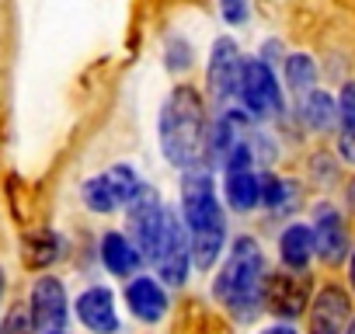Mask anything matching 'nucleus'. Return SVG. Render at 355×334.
Instances as JSON below:
<instances>
[{"mask_svg":"<svg viewBox=\"0 0 355 334\" xmlns=\"http://www.w3.org/2000/svg\"><path fill=\"white\" fill-rule=\"evenodd\" d=\"M261 334H300L293 324H272V327H265Z\"/></svg>","mask_w":355,"mask_h":334,"instance_id":"c85d7f7f","label":"nucleus"},{"mask_svg":"<svg viewBox=\"0 0 355 334\" xmlns=\"http://www.w3.org/2000/svg\"><path fill=\"white\" fill-rule=\"evenodd\" d=\"M60 334H67V331H60Z\"/></svg>","mask_w":355,"mask_h":334,"instance_id":"473e14b6","label":"nucleus"},{"mask_svg":"<svg viewBox=\"0 0 355 334\" xmlns=\"http://www.w3.org/2000/svg\"><path fill=\"white\" fill-rule=\"evenodd\" d=\"M313 299V282L306 272H272L265 279V310L272 317H279L282 324L296 320L300 313L310 310Z\"/></svg>","mask_w":355,"mask_h":334,"instance_id":"423d86ee","label":"nucleus"},{"mask_svg":"<svg viewBox=\"0 0 355 334\" xmlns=\"http://www.w3.org/2000/svg\"><path fill=\"white\" fill-rule=\"evenodd\" d=\"M220 15H223L227 25L241 28V25L251 21V0H220Z\"/></svg>","mask_w":355,"mask_h":334,"instance_id":"393cba45","label":"nucleus"},{"mask_svg":"<svg viewBox=\"0 0 355 334\" xmlns=\"http://www.w3.org/2000/svg\"><path fill=\"white\" fill-rule=\"evenodd\" d=\"M296 206H300V182L279 171H261V209L272 216H289Z\"/></svg>","mask_w":355,"mask_h":334,"instance_id":"f3484780","label":"nucleus"},{"mask_svg":"<svg viewBox=\"0 0 355 334\" xmlns=\"http://www.w3.org/2000/svg\"><path fill=\"white\" fill-rule=\"evenodd\" d=\"M300 122L310 129V132H317V136H324V132H331V129H338V98L334 94H327V91H310L303 101H300Z\"/></svg>","mask_w":355,"mask_h":334,"instance_id":"a211bd4d","label":"nucleus"},{"mask_svg":"<svg viewBox=\"0 0 355 334\" xmlns=\"http://www.w3.org/2000/svg\"><path fill=\"white\" fill-rule=\"evenodd\" d=\"M317 258L313 251V230L306 223H289L279 234V261L286 272H306L310 261Z\"/></svg>","mask_w":355,"mask_h":334,"instance_id":"dca6fc26","label":"nucleus"},{"mask_svg":"<svg viewBox=\"0 0 355 334\" xmlns=\"http://www.w3.org/2000/svg\"><path fill=\"white\" fill-rule=\"evenodd\" d=\"M63 254H67L63 234H56V230H49V227L25 234V265H28V268H53Z\"/></svg>","mask_w":355,"mask_h":334,"instance_id":"6ab92c4d","label":"nucleus"},{"mask_svg":"<svg viewBox=\"0 0 355 334\" xmlns=\"http://www.w3.org/2000/svg\"><path fill=\"white\" fill-rule=\"evenodd\" d=\"M164 63H167L171 73H189L192 63H196V49H192V42L182 39V35L167 39V46H164Z\"/></svg>","mask_w":355,"mask_h":334,"instance_id":"b1692460","label":"nucleus"},{"mask_svg":"<svg viewBox=\"0 0 355 334\" xmlns=\"http://www.w3.org/2000/svg\"><path fill=\"white\" fill-rule=\"evenodd\" d=\"M310 223H313L310 230H313V251H317V258L327 268L345 265L348 254H352V234H348V223H345L341 209L324 199V202L313 206V220Z\"/></svg>","mask_w":355,"mask_h":334,"instance_id":"1a4fd4ad","label":"nucleus"},{"mask_svg":"<svg viewBox=\"0 0 355 334\" xmlns=\"http://www.w3.org/2000/svg\"><path fill=\"white\" fill-rule=\"evenodd\" d=\"M317 60L310 53H286L282 60V80L296 98H306L310 91H317Z\"/></svg>","mask_w":355,"mask_h":334,"instance_id":"412c9836","label":"nucleus"},{"mask_svg":"<svg viewBox=\"0 0 355 334\" xmlns=\"http://www.w3.org/2000/svg\"><path fill=\"white\" fill-rule=\"evenodd\" d=\"M345 334H355V317L348 320V327H345Z\"/></svg>","mask_w":355,"mask_h":334,"instance_id":"2f4dec72","label":"nucleus"},{"mask_svg":"<svg viewBox=\"0 0 355 334\" xmlns=\"http://www.w3.org/2000/svg\"><path fill=\"white\" fill-rule=\"evenodd\" d=\"M80 202H84V209H87V213H94V216H112V213L125 209V206H122V199H119V192L108 185L105 171H101V175H94V178H87V182L80 185Z\"/></svg>","mask_w":355,"mask_h":334,"instance_id":"4be33fe9","label":"nucleus"},{"mask_svg":"<svg viewBox=\"0 0 355 334\" xmlns=\"http://www.w3.org/2000/svg\"><path fill=\"white\" fill-rule=\"evenodd\" d=\"M178 202H182V220L192 240V261L199 272H209L227 251V213L216 199V185L206 167L182 175Z\"/></svg>","mask_w":355,"mask_h":334,"instance_id":"f03ea898","label":"nucleus"},{"mask_svg":"<svg viewBox=\"0 0 355 334\" xmlns=\"http://www.w3.org/2000/svg\"><path fill=\"white\" fill-rule=\"evenodd\" d=\"M223 199H227V209L237 216L261 209V171H227L223 175Z\"/></svg>","mask_w":355,"mask_h":334,"instance_id":"2eb2a0df","label":"nucleus"},{"mask_svg":"<svg viewBox=\"0 0 355 334\" xmlns=\"http://www.w3.org/2000/svg\"><path fill=\"white\" fill-rule=\"evenodd\" d=\"M237 105L251 122H272L286 115V91L268 63L258 56H244L241 63V84H237Z\"/></svg>","mask_w":355,"mask_h":334,"instance_id":"20e7f679","label":"nucleus"},{"mask_svg":"<svg viewBox=\"0 0 355 334\" xmlns=\"http://www.w3.org/2000/svg\"><path fill=\"white\" fill-rule=\"evenodd\" d=\"M122 299H125L129 313L143 324H157L171 306L167 289H164V282H157V275H132L122 289Z\"/></svg>","mask_w":355,"mask_h":334,"instance_id":"f8f14e48","label":"nucleus"},{"mask_svg":"<svg viewBox=\"0 0 355 334\" xmlns=\"http://www.w3.org/2000/svg\"><path fill=\"white\" fill-rule=\"evenodd\" d=\"M241 46L230 35H220L209 49V67H206V87L209 98L223 108H230V101H237V84H241Z\"/></svg>","mask_w":355,"mask_h":334,"instance_id":"6e6552de","label":"nucleus"},{"mask_svg":"<svg viewBox=\"0 0 355 334\" xmlns=\"http://www.w3.org/2000/svg\"><path fill=\"white\" fill-rule=\"evenodd\" d=\"M306 313H310V334H345L352 320V296L341 285L327 282L313 292Z\"/></svg>","mask_w":355,"mask_h":334,"instance_id":"9b49d317","label":"nucleus"},{"mask_svg":"<svg viewBox=\"0 0 355 334\" xmlns=\"http://www.w3.org/2000/svg\"><path fill=\"white\" fill-rule=\"evenodd\" d=\"M258 60H261V63H268V67L275 70V63H279V60H286V53H282V42H279V39H265V46H261Z\"/></svg>","mask_w":355,"mask_h":334,"instance_id":"bb28decb","label":"nucleus"},{"mask_svg":"<svg viewBox=\"0 0 355 334\" xmlns=\"http://www.w3.org/2000/svg\"><path fill=\"white\" fill-rule=\"evenodd\" d=\"M28 317H32V331H35V334H60V331H67L70 299H67L63 279H56V275H39V279L32 282Z\"/></svg>","mask_w":355,"mask_h":334,"instance_id":"0eeeda50","label":"nucleus"},{"mask_svg":"<svg viewBox=\"0 0 355 334\" xmlns=\"http://www.w3.org/2000/svg\"><path fill=\"white\" fill-rule=\"evenodd\" d=\"M265 251L254 237H234L223 268L213 279V296L237 324H251L265 310Z\"/></svg>","mask_w":355,"mask_h":334,"instance_id":"7ed1b4c3","label":"nucleus"},{"mask_svg":"<svg viewBox=\"0 0 355 334\" xmlns=\"http://www.w3.org/2000/svg\"><path fill=\"white\" fill-rule=\"evenodd\" d=\"M345 265H348V289L355 292V247H352V254H348V261H345Z\"/></svg>","mask_w":355,"mask_h":334,"instance_id":"c756f323","label":"nucleus"},{"mask_svg":"<svg viewBox=\"0 0 355 334\" xmlns=\"http://www.w3.org/2000/svg\"><path fill=\"white\" fill-rule=\"evenodd\" d=\"M125 223H129V240L136 244V251L143 254V261H153L160 254V244L167 237V223H171V209L164 206V199L143 185L136 192V199L125 206Z\"/></svg>","mask_w":355,"mask_h":334,"instance_id":"39448f33","label":"nucleus"},{"mask_svg":"<svg viewBox=\"0 0 355 334\" xmlns=\"http://www.w3.org/2000/svg\"><path fill=\"white\" fill-rule=\"evenodd\" d=\"M338 160L355 167V80L338 91Z\"/></svg>","mask_w":355,"mask_h":334,"instance_id":"aec40b11","label":"nucleus"},{"mask_svg":"<svg viewBox=\"0 0 355 334\" xmlns=\"http://www.w3.org/2000/svg\"><path fill=\"white\" fill-rule=\"evenodd\" d=\"M345 206H348V209L355 213V175H352V178L345 182Z\"/></svg>","mask_w":355,"mask_h":334,"instance_id":"cd10ccee","label":"nucleus"},{"mask_svg":"<svg viewBox=\"0 0 355 334\" xmlns=\"http://www.w3.org/2000/svg\"><path fill=\"white\" fill-rule=\"evenodd\" d=\"M98 258H101L105 272L115 275V279H132V275H139V265H143V254L136 251V244L122 230H105L101 234Z\"/></svg>","mask_w":355,"mask_h":334,"instance_id":"4468645a","label":"nucleus"},{"mask_svg":"<svg viewBox=\"0 0 355 334\" xmlns=\"http://www.w3.org/2000/svg\"><path fill=\"white\" fill-rule=\"evenodd\" d=\"M153 268H157V279L164 285H185L192 268H196L185 220H182V213H174V209H171V223H167V237L160 244V254L153 258Z\"/></svg>","mask_w":355,"mask_h":334,"instance_id":"9d476101","label":"nucleus"},{"mask_svg":"<svg viewBox=\"0 0 355 334\" xmlns=\"http://www.w3.org/2000/svg\"><path fill=\"white\" fill-rule=\"evenodd\" d=\"M4 285H8V282H4V268H0V299H4Z\"/></svg>","mask_w":355,"mask_h":334,"instance_id":"7c9ffc66","label":"nucleus"},{"mask_svg":"<svg viewBox=\"0 0 355 334\" xmlns=\"http://www.w3.org/2000/svg\"><path fill=\"white\" fill-rule=\"evenodd\" d=\"M206 129H209V118H206L202 94L192 84H178L164 98L160 115H157V146H160L164 160L171 167H178L182 175L196 171V167H206L202 164Z\"/></svg>","mask_w":355,"mask_h":334,"instance_id":"f257e3e1","label":"nucleus"},{"mask_svg":"<svg viewBox=\"0 0 355 334\" xmlns=\"http://www.w3.org/2000/svg\"><path fill=\"white\" fill-rule=\"evenodd\" d=\"M338 157L334 153H327V150H317V153H310V160H306V178L317 185V188H331L334 182H338Z\"/></svg>","mask_w":355,"mask_h":334,"instance_id":"5701e85b","label":"nucleus"},{"mask_svg":"<svg viewBox=\"0 0 355 334\" xmlns=\"http://www.w3.org/2000/svg\"><path fill=\"white\" fill-rule=\"evenodd\" d=\"M77 320L91 334H119V310H115V292L108 285H87L77 303Z\"/></svg>","mask_w":355,"mask_h":334,"instance_id":"ddd939ff","label":"nucleus"},{"mask_svg":"<svg viewBox=\"0 0 355 334\" xmlns=\"http://www.w3.org/2000/svg\"><path fill=\"white\" fill-rule=\"evenodd\" d=\"M0 334H35L32 331V317L25 306H11L8 317L0 320Z\"/></svg>","mask_w":355,"mask_h":334,"instance_id":"a878e982","label":"nucleus"}]
</instances>
